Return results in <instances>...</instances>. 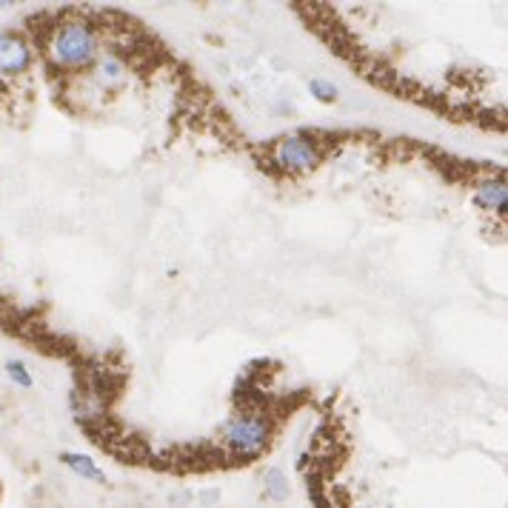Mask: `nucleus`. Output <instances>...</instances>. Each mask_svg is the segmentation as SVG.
Listing matches in <instances>:
<instances>
[{"instance_id":"1","label":"nucleus","mask_w":508,"mask_h":508,"mask_svg":"<svg viewBox=\"0 0 508 508\" xmlns=\"http://www.w3.org/2000/svg\"><path fill=\"white\" fill-rule=\"evenodd\" d=\"M97 49H101V37H97L94 26L83 17H69V21L57 24L49 32L46 54L52 66L57 69H89L97 61Z\"/></svg>"},{"instance_id":"2","label":"nucleus","mask_w":508,"mask_h":508,"mask_svg":"<svg viewBox=\"0 0 508 508\" xmlns=\"http://www.w3.org/2000/svg\"><path fill=\"white\" fill-rule=\"evenodd\" d=\"M271 435H275V425L269 417L240 412L223 425V448L238 460H254L271 445Z\"/></svg>"},{"instance_id":"3","label":"nucleus","mask_w":508,"mask_h":508,"mask_svg":"<svg viewBox=\"0 0 508 508\" xmlns=\"http://www.w3.org/2000/svg\"><path fill=\"white\" fill-rule=\"evenodd\" d=\"M271 161H275L278 171H283V174H306V171H315L320 166L323 149L311 134L298 132V134H288V138H283L275 146Z\"/></svg>"},{"instance_id":"4","label":"nucleus","mask_w":508,"mask_h":508,"mask_svg":"<svg viewBox=\"0 0 508 508\" xmlns=\"http://www.w3.org/2000/svg\"><path fill=\"white\" fill-rule=\"evenodd\" d=\"M32 66V46L24 34L4 32L0 34V74L17 77Z\"/></svg>"},{"instance_id":"5","label":"nucleus","mask_w":508,"mask_h":508,"mask_svg":"<svg viewBox=\"0 0 508 508\" xmlns=\"http://www.w3.org/2000/svg\"><path fill=\"white\" fill-rule=\"evenodd\" d=\"M94 83L103 89H121L126 83V66L117 57H97L92 64Z\"/></svg>"},{"instance_id":"6","label":"nucleus","mask_w":508,"mask_h":508,"mask_svg":"<svg viewBox=\"0 0 508 508\" xmlns=\"http://www.w3.org/2000/svg\"><path fill=\"white\" fill-rule=\"evenodd\" d=\"M474 203L492 214H500L505 218V206H508V191H505V181H485L477 194H474Z\"/></svg>"},{"instance_id":"7","label":"nucleus","mask_w":508,"mask_h":508,"mask_svg":"<svg viewBox=\"0 0 508 508\" xmlns=\"http://www.w3.org/2000/svg\"><path fill=\"white\" fill-rule=\"evenodd\" d=\"M61 463L64 465H69L72 472L77 474V477H83V480H92V483H101V485H106L109 480H106V474H103V468L97 465L89 454H61Z\"/></svg>"},{"instance_id":"8","label":"nucleus","mask_w":508,"mask_h":508,"mask_svg":"<svg viewBox=\"0 0 508 508\" xmlns=\"http://www.w3.org/2000/svg\"><path fill=\"white\" fill-rule=\"evenodd\" d=\"M308 92H311V97H318L320 103H335L337 101V86L323 81V77H315V81L308 83Z\"/></svg>"},{"instance_id":"9","label":"nucleus","mask_w":508,"mask_h":508,"mask_svg":"<svg viewBox=\"0 0 508 508\" xmlns=\"http://www.w3.org/2000/svg\"><path fill=\"white\" fill-rule=\"evenodd\" d=\"M6 375L12 377V383H17V386H21V388H32V375H29V368L21 363V360H9L6 363Z\"/></svg>"},{"instance_id":"10","label":"nucleus","mask_w":508,"mask_h":508,"mask_svg":"<svg viewBox=\"0 0 508 508\" xmlns=\"http://www.w3.org/2000/svg\"><path fill=\"white\" fill-rule=\"evenodd\" d=\"M266 492L275 497V500H283L288 494V483L280 472H269L266 474Z\"/></svg>"}]
</instances>
